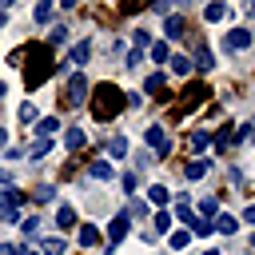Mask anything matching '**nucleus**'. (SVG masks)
I'll return each mask as SVG.
<instances>
[{"mask_svg": "<svg viewBox=\"0 0 255 255\" xmlns=\"http://www.w3.org/2000/svg\"><path fill=\"white\" fill-rule=\"evenodd\" d=\"M128 108V96L116 88V84H96V100H92V116L100 120V124H108V120H116L120 112Z\"/></svg>", "mask_w": 255, "mask_h": 255, "instance_id": "f257e3e1", "label": "nucleus"}, {"mask_svg": "<svg viewBox=\"0 0 255 255\" xmlns=\"http://www.w3.org/2000/svg\"><path fill=\"white\" fill-rule=\"evenodd\" d=\"M48 72H52V52H48V44H36L32 48V64L24 68V84L36 88V84L48 80Z\"/></svg>", "mask_w": 255, "mask_h": 255, "instance_id": "f03ea898", "label": "nucleus"}, {"mask_svg": "<svg viewBox=\"0 0 255 255\" xmlns=\"http://www.w3.org/2000/svg\"><path fill=\"white\" fill-rule=\"evenodd\" d=\"M24 203H28V195H24V191H16V187L0 191V219H4V223H20V215H16V211H20Z\"/></svg>", "mask_w": 255, "mask_h": 255, "instance_id": "7ed1b4c3", "label": "nucleus"}, {"mask_svg": "<svg viewBox=\"0 0 255 255\" xmlns=\"http://www.w3.org/2000/svg\"><path fill=\"white\" fill-rule=\"evenodd\" d=\"M203 96H211V92H207V84H187V88H183V100L175 104V116H183V112H195V108L203 104Z\"/></svg>", "mask_w": 255, "mask_h": 255, "instance_id": "20e7f679", "label": "nucleus"}, {"mask_svg": "<svg viewBox=\"0 0 255 255\" xmlns=\"http://www.w3.org/2000/svg\"><path fill=\"white\" fill-rule=\"evenodd\" d=\"M143 139H147V147H155L159 155H167V151H171V139H167V131H163L159 124H151V128L143 131Z\"/></svg>", "mask_w": 255, "mask_h": 255, "instance_id": "39448f33", "label": "nucleus"}, {"mask_svg": "<svg viewBox=\"0 0 255 255\" xmlns=\"http://www.w3.org/2000/svg\"><path fill=\"white\" fill-rule=\"evenodd\" d=\"M84 100H88V80H84V76L76 72V76L68 80V104H72V108H80Z\"/></svg>", "mask_w": 255, "mask_h": 255, "instance_id": "423d86ee", "label": "nucleus"}, {"mask_svg": "<svg viewBox=\"0 0 255 255\" xmlns=\"http://www.w3.org/2000/svg\"><path fill=\"white\" fill-rule=\"evenodd\" d=\"M247 44H251V32H247V28H231V32L223 36V48H227V52H243Z\"/></svg>", "mask_w": 255, "mask_h": 255, "instance_id": "0eeeda50", "label": "nucleus"}, {"mask_svg": "<svg viewBox=\"0 0 255 255\" xmlns=\"http://www.w3.org/2000/svg\"><path fill=\"white\" fill-rule=\"evenodd\" d=\"M124 235H128V211H120V215L112 219V227H108V247H116Z\"/></svg>", "mask_w": 255, "mask_h": 255, "instance_id": "6e6552de", "label": "nucleus"}, {"mask_svg": "<svg viewBox=\"0 0 255 255\" xmlns=\"http://www.w3.org/2000/svg\"><path fill=\"white\" fill-rule=\"evenodd\" d=\"M56 227H60V231H72V227H76V207H72V203H60V207H56Z\"/></svg>", "mask_w": 255, "mask_h": 255, "instance_id": "1a4fd4ad", "label": "nucleus"}, {"mask_svg": "<svg viewBox=\"0 0 255 255\" xmlns=\"http://www.w3.org/2000/svg\"><path fill=\"white\" fill-rule=\"evenodd\" d=\"M211 231H219V235H235V231H239V219L223 211V215H215V219H211Z\"/></svg>", "mask_w": 255, "mask_h": 255, "instance_id": "9d476101", "label": "nucleus"}, {"mask_svg": "<svg viewBox=\"0 0 255 255\" xmlns=\"http://www.w3.org/2000/svg\"><path fill=\"white\" fill-rule=\"evenodd\" d=\"M163 32H167V40H183V36H187V20H183V16H167Z\"/></svg>", "mask_w": 255, "mask_h": 255, "instance_id": "9b49d317", "label": "nucleus"}, {"mask_svg": "<svg viewBox=\"0 0 255 255\" xmlns=\"http://www.w3.org/2000/svg\"><path fill=\"white\" fill-rule=\"evenodd\" d=\"M40 251H44V255H64V235H48V239H40Z\"/></svg>", "mask_w": 255, "mask_h": 255, "instance_id": "f8f14e48", "label": "nucleus"}, {"mask_svg": "<svg viewBox=\"0 0 255 255\" xmlns=\"http://www.w3.org/2000/svg\"><path fill=\"white\" fill-rule=\"evenodd\" d=\"M56 128H60V120H56V116H48V120H36V128H32V131H36L40 139H48Z\"/></svg>", "mask_w": 255, "mask_h": 255, "instance_id": "ddd939ff", "label": "nucleus"}, {"mask_svg": "<svg viewBox=\"0 0 255 255\" xmlns=\"http://www.w3.org/2000/svg\"><path fill=\"white\" fill-rule=\"evenodd\" d=\"M64 147H68V151H80V147H84V131H80V128H68V131H64Z\"/></svg>", "mask_w": 255, "mask_h": 255, "instance_id": "4468645a", "label": "nucleus"}, {"mask_svg": "<svg viewBox=\"0 0 255 255\" xmlns=\"http://www.w3.org/2000/svg\"><path fill=\"white\" fill-rule=\"evenodd\" d=\"M147 199H151L155 207H163V203L171 199V191H167V187H159V183H151V187H147Z\"/></svg>", "mask_w": 255, "mask_h": 255, "instance_id": "2eb2a0df", "label": "nucleus"}, {"mask_svg": "<svg viewBox=\"0 0 255 255\" xmlns=\"http://www.w3.org/2000/svg\"><path fill=\"white\" fill-rule=\"evenodd\" d=\"M80 243H84V247H96V243H100V227L84 223V227H80Z\"/></svg>", "mask_w": 255, "mask_h": 255, "instance_id": "dca6fc26", "label": "nucleus"}, {"mask_svg": "<svg viewBox=\"0 0 255 255\" xmlns=\"http://www.w3.org/2000/svg\"><path fill=\"white\" fill-rule=\"evenodd\" d=\"M143 92H147V96H163V76H159V72L147 76V80H143Z\"/></svg>", "mask_w": 255, "mask_h": 255, "instance_id": "f3484780", "label": "nucleus"}, {"mask_svg": "<svg viewBox=\"0 0 255 255\" xmlns=\"http://www.w3.org/2000/svg\"><path fill=\"white\" fill-rule=\"evenodd\" d=\"M207 143H211V135H207V131H191V135H187V147H191V151H203Z\"/></svg>", "mask_w": 255, "mask_h": 255, "instance_id": "a211bd4d", "label": "nucleus"}, {"mask_svg": "<svg viewBox=\"0 0 255 255\" xmlns=\"http://www.w3.org/2000/svg\"><path fill=\"white\" fill-rule=\"evenodd\" d=\"M88 171H92L96 179H112V163H104V159H92V163H88Z\"/></svg>", "mask_w": 255, "mask_h": 255, "instance_id": "6ab92c4d", "label": "nucleus"}, {"mask_svg": "<svg viewBox=\"0 0 255 255\" xmlns=\"http://www.w3.org/2000/svg\"><path fill=\"white\" fill-rule=\"evenodd\" d=\"M183 175H187V179H203V175H207V159H195V163H187V167H183Z\"/></svg>", "mask_w": 255, "mask_h": 255, "instance_id": "aec40b11", "label": "nucleus"}, {"mask_svg": "<svg viewBox=\"0 0 255 255\" xmlns=\"http://www.w3.org/2000/svg\"><path fill=\"white\" fill-rule=\"evenodd\" d=\"M88 56H92V44H88V40L72 48V64H88Z\"/></svg>", "mask_w": 255, "mask_h": 255, "instance_id": "412c9836", "label": "nucleus"}, {"mask_svg": "<svg viewBox=\"0 0 255 255\" xmlns=\"http://www.w3.org/2000/svg\"><path fill=\"white\" fill-rule=\"evenodd\" d=\"M151 60H155V64H167V60H171V52H167V44H163V40H155V44H151Z\"/></svg>", "mask_w": 255, "mask_h": 255, "instance_id": "4be33fe9", "label": "nucleus"}, {"mask_svg": "<svg viewBox=\"0 0 255 255\" xmlns=\"http://www.w3.org/2000/svg\"><path fill=\"white\" fill-rule=\"evenodd\" d=\"M108 151H112L116 159H124V155H128V139H124V135H116V139H108Z\"/></svg>", "mask_w": 255, "mask_h": 255, "instance_id": "5701e85b", "label": "nucleus"}, {"mask_svg": "<svg viewBox=\"0 0 255 255\" xmlns=\"http://www.w3.org/2000/svg\"><path fill=\"white\" fill-rule=\"evenodd\" d=\"M195 68H203V72L211 68V52H207L203 44H195Z\"/></svg>", "mask_w": 255, "mask_h": 255, "instance_id": "b1692460", "label": "nucleus"}, {"mask_svg": "<svg viewBox=\"0 0 255 255\" xmlns=\"http://www.w3.org/2000/svg\"><path fill=\"white\" fill-rule=\"evenodd\" d=\"M203 16H207V20H223V16H227V4H207Z\"/></svg>", "mask_w": 255, "mask_h": 255, "instance_id": "393cba45", "label": "nucleus"}, {"mask_svg": "<svg viewBox=\"0 0 255 255\" xmlns=\"http://www.w3.org/2000/svg\"><path fill=\"white\" fill-rule=\"evenodd\" d=\"M36 104H20V124H36Z\"/></svg>", "mask_w": 255, "mask_h": 255, "instance_id": "a878e982", "label": "nucleus"}, {"mask_svg": "<svg viewBox=\"0 0 255 255\" xmlns=\"http://www.w3.org/2000/svg\"><path fill=\"white\" fill-rule=\"evenodd\" d=\"M64 40H68V28H64V24H56V28L48 32V44H64Z\"/></svg>", "mask_w": 255, "mask_h": 255, "instance_id": "bb28decb", "label": "nucleus"}, {"mask_svg": "<svg viewBox=\"0 0 255 255\" xmlns=\"http://www.w3.org/2000/svg\"><path fill=\"white\" fill-rule=\"evenodd\" d=\"M171 72L187 76V72H191V60H187V56H175V60H171Z\"/></svg>", "mask_w": 255, "mask_h": 255, "instance_id": "cd10ccee", "label": "nucleus"}, {"mask_svg": "<svg viewBox=\"0 0 255 255\" xmlns=\"http://www.w3.org/2000/svg\"><path fill=\"white\" fill-rule=\"evenodd\" d=\"M32 195H36V203H48V199L56 195V187H48V183H40V187H36Z\"/></svg>", "mask_w": 255, "mask_h": 255, "instance_id": "c85d7f7f", "label": "nucleus"}, {"mask_svg": "<svg viewBox=\"0 0 255 255\" xmlns=\"http://www.w3.org/2000/svg\"><path fill=\"white\" fill-rule=\"evenodd\" d=\"M175 215H179V219H183L187 227L195 223V211H191V203H179V207H175Z\"/></svg>", "mask_w": 255, "mask_h": 255, "instance_id": "c756f323", "label": "nucleus"}, {"mask_svg": "<svg viewBox=\"0 0 255 255\" xmlns=\"http://www.w3.org/2000/svg\"><path fill=\"white\" fill-rule=\"evenodd\" d=\"M187 243H191V231H175V235H171V247H175V251H183Z\"/></svg>", "mask_w": 255, "mask_h": 255, "instance_id": "7c9ffc66", "label": "nucleus"}, {"mask_svg": "<svg viewBox=\"0 0 255 255\" xmlns=\"http://www.w3.org/2000/svg\"><path fill=\"white\" fill-rule=\"evenodd\" d=\"M151 223H155V231H167V227H171V215H167V211H155Z\"/></svg>", "mask_w": 255, "mask_h": 255, "instance_id": "2f4dec72", "label": "nucleus"}, {"mask_svg": "<svg viewBox=\"0 0 255 255\" xmlns=\"http://www.w3.org/2000/svg\"><path fill=\"white\" fill-rule=\"evenodd\" d=\"M20 227H24V235H36V231H40V219L28 215V219H20Z\"/></svg>", "mask_w": 255, "mask_h": 255, "instance_id": "473e14b6", "label": "nucleus"}, {"mask_svg": "<svg viewBox=\"0 0 255 255\" xmlns=\"http://www.w3.org/2000/svg\"><path fill=\"white\" fill-rule=\"evenodd\" d=\"M32 16H36L40 24H44V20H52V4H36V12H32Z\"/></svg>", "mask_w": 255, "mask_h": 255, "instance_id": "72a5a7b5", "label": "nucleus"}, {"mask_svg": "<svg viewBox=\"0 0 255 255\" xmlns=\"http://www.w3.org/2000/svg\"><path fill=\"white\" fill-rule=\"evenodd\" d=\"M251 135H255V120H247V124H243V128H239V143H247V139H251Z\"/></svg>", "mask_w": 255, "mask_h": 255, "instance_id": "f704fd0d", "label": "nucleus"}, {"mask_svg": "<svg viewBox=\"0 0 255 255\" xmlns=\"http://www.w3.org/2000/svg\"><path fill=\"white\" fill-rule=\"evenodd\" d=\"M211 143H215V147H219V151H223V147H227V143H231V131H215V139H211Z\"/></svg>", "mask_w": 255, "mask_h": 255, "instance_id": "c9c22d12", "label": "nucleus"}, {"mask_svg": "<svg viewBox=\"0 0 255 255\" xmlns=\"http://www.w3.org/2000/svg\"><path fill=\"white\" fill-rule=\"evenodd\" d=\"M131 215H147V207H143L139 199H131V203H128V219H131Z\"/></svg>", "mask_w": 255, "mask_h": 255, "instance_id": "e433bc0d", "label": "nucleus"}, {"mask_svg": "<svg viewBox=\"0 0 255 255\" xmlns=\"http://www.w3.org/2000/svg\"><path fill=\"white\" fill-rule=\"evenodd\" d=\"M48 147H52V143H48V139H40V143H32V159H40V155H44V151H48Z\"/></svg>", "mask_w": 255, "mask_h": 255, "instance_id": "4c0bfd02", "label": "nucleus"}, {"mask_svg": "<svg viewBox=\"0 0 255 255\" xmlns=\"http://www.w3.org/2000/svg\"><path fill=\"white\" fill-rule=\"evenodd\" d=\"M131 40H135V52H139V48H143V44H151V36H147V32H135V36H131Z\"/></svg>", "mask_w": 255, "mask_h": 255, "instance_id": "58836bf2", "label": "nucleus"}, {"mask_svg": "<svg viewBox=\"0 0 255 255\" xmlns=\"http://www.w3.org/2000/svg\"><path fill=\"white\" fill-rule=\"evenodd\" d=\"M120 183H124V191H135V175H131V171H124V179H120Z\"/></svg>", "mask_w": 255, "mask_h": 255, "instance_id": "ea45409f", "label": "nucleus"}, {"mask_svg": "<svg viewBox=\"0 0 255 255\" xmlns=\"http://www.w3.org/2000/svg\"><path fill=\"white\" fill-rule=\"evenodd\" d=\"M0 255H20V247L16 243H0Z\"/></svg>", "mask_w": 255, "mask_h": 255, "instance_id": "a19ab883", "label": "nucleus"}, {"mask_svg": "<svg viewBox=\"0 0 255 255\" xmlns=\"http://www.w3.org/2000/svg\"><path fill=\"white\" fill-rule=\"evenodd\" d=\"M243 219H247V223H255V203H247V211H243Z\"/></svg>", "mask_w": 255, "mask_h": 255, "instance_id": "79ce46f5", "label": "nucleus"}, {"mask_svg": "<svg viewBox=\"0 0 255 255\" xmlns=\"http://www.w3.org/2000/svg\"><path fill=\"white\" fill-rule=\"evenodd\" d=\"M4 143H8V131H4V128H0V147H4Z\"/></svg>", "mask_w": 255, "mask_h": 255, "instance_id": "37998d69", "label": "nucleus"}, {"mask_svg": "<svg viewBox=\"0 0 255 255\" xmlns=\"http://www.w3.org/2000/svg\"><path fill=\"white\" fill-rule=\"evenodd\" d=\"M203 255H219V251H215V247H207V251H203Z\"/></svg>", "mask_w": 255, "mask_h": 255, "instance_id": "c03bdc74", "label": "nucleus"}, {"mask_svg": "<svg viewBox=\"0 0 255 255\" xmlns=\"http://www.w3.org/2000/svg\"><path fill=\"white\" fill-rule=\"evenodd\" d=\"M0 28H4V12H0Z\"/></svg>", "mask_w": 255, "mask_h": 255, "instance_id": "a18cd8bd", "label": "nucleus"}, {"mask_svg": "<svg viewBox=\"0 0 255 255\" xmlns=\"http://www.w3.org/2000/svg\"><path fill=\"white\" fill-rule=\"evenodd\" d=\"M251 251H255V235H251Z\"/></svg>", "mask_w": 255, "mask_h": 255, "instance_id": "49530a36", "label": "nucleus"}]
</instances>
